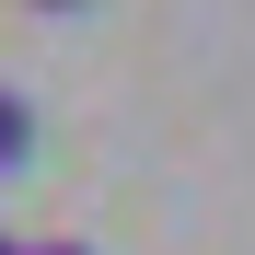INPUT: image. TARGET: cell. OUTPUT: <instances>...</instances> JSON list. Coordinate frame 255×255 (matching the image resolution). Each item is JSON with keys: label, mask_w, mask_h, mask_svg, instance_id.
I'll return each instance as SVG.
<instances>
[{"label": "cell", "mask_w": 255, "mask_h": 255, "mask_svg": "<svg viewBox=\"0 0 255 255\" xmlns=\"http://www.w3.org/2000/svg\"><path fill=\"white\" fill-rule=\"evenodd\" d=\"M0 255H23V244H12V232H0Z\"/></svg>", "instance_id": "3957f363"}, {"label": "cell", "mask_w": 255, "mask_h": 255, "mask_svg": "<svg viewBox=\"0 0 255 255\" xmlns=\"http://www.w3.org/2000/svg\"><path fill=\"white\" fill-rule=\"evenodd\" d=\"M47 12H70V0H47Z\"/></svg>", "instance_id": "277c9868"}, {"label": "cell", "mask_w": 255, "mask_h": 255, "mask_svg": "<svg viewBox=\"0 0 255 255\" xmlns=\"http://www.w3.org/2000/svg\"><path fill=\"white\" fill-rule=\"evenodd\" d=\"M23 139H35V116H23V93H0V174L23 162Z\"/></svg>", "instance_id": "6da1fadb"}, {"label": "cell", "mask_w": 255, "mask_h": 255, "mask_svg": "<svg viewBox=\"0 0 255 255\" xmlns=\"http://www.w3.org/2000/svg\"><path fill=\"white\" fill-rule=\"evenodd\" d=\"M23 255H81V244H23Z\"/></svg>", "instance_id": "7a4b0ae2"}]
</instances>
